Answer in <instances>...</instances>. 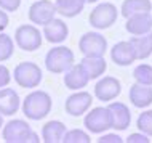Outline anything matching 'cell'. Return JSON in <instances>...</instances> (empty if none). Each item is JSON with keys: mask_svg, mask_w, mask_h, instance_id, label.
Returning a JSON list of instances; mask_svg holds the SVG:
<instances>
[{"mask_svg": "<svg viewBox=\"0 0 152 143\" xmlns=\"http://www.w3.org/2000/svg\"><path fill=\"white\" fill-rule=\"evenodd\" d=\"M69 35V27L63 19L53 18L43 26V37L50 43H63Z\"/></svg>", "mask_w": 152, "mask_h": 143, "instance_id": "cell-13", "label": "cell"}, {"mask_svg": "<svg viewBox=\"0 0 152 143\" xmlns=\"http://www.w3.org/2000/svg\"><path fill=\"white\" fill-rule=\"evenodd\" d=\"M126 32L131 35H142L152 31V15L151 13H138L126 18L125 24Z\"/></svg>", "mask_w": 152, "mask_h": 143, "instance_id": "cell-14", "label": "cell"}, {"mask_svg": "<svg viewBox=\"0 0 152 143\" xmlns=\"http://www.w3.org/2000/svg\"><path fill=\"white\" fill-rule=\"evenodd\" d=\"M118 18L117 13V7L114 3L104 2L96 5L90 13V24L94 27V29H107L112 24H115Z\"/></svg>", "mask_w": 152, "mask_h": 143, "instance_id": "cell-7", "label": "cell"}, {"mask_svg": "<svg viewBox=\"0 0 152 143\" xmlns=\"http://www.w3.org/2000/svg\"><path fill=\"white\" fill-rule=\"evenodd\" d=\"M21 7V0H0V8L3 11H16Z\"/></svg>", "mask_w": 152, "mask_h": 143, "instance_id": "cell-28", "label": "cell"}, {"mask_svg": "<svg viewBox=\"0 0 152 143\" xmlns=\"http://www.w3.org/2000/svg\"><path fill=\"white\" fill-rule=\"evenodd\" d=\"M90 79L88 76L85 74L83 68L80 64H72L67 71L64 72V85L69 88V90H80V88H85L88 85Z\"/></svg>", "mask_w": 152, "mask_h": 143, "instance_id": "cell-17", "label": "cell"}, {"mask_svg": "<svg viewBox=\"0 0 152 143\" xmlns=\"http://www.w3.org/2000/svg\"><path fill=\"white\" fill-rule=\"evenodd\" d=\"M15 82L23 88H35L39 87L43 79V72L39 64L32 63V61H23L13 71Z\"/></svg>", "mask_w": 152, "mask_h": 143, "instance_id": "cell-4", "label": "cell"}, {"mask_svg": "<svg viewBox=\"0 0 152 143\" xmlns=\"http://www.w3.org/2000/svg\"><path fill=\"white\" fill-rule=\"evenodd\" d=\"M128 143H149V137L142 132H136V133H130L128 138H126Z\"/></svg>", "mask_w": 152, "mask_h": 143, "instance_id": "cell-30", "label": "cell"}, {"mask_svg": "<svg viewBox=\"0 0 152 143\" xmlns=\"http://www.w3.org/2000/svg\"><path fill=\"white\" fill-rule=\"evenodd\" d=\"M83 125L90 133H104L106 130L112 129V119L107 106H98L91 111L85 113Z\"/></svg>", "mask_w": 152, "mask_h": 143, "instance_id": "cell-5", "label": "cell"}, {"mask_svg": "<svg viewBox=\"0 0 152 143\" xmlns=\"http://www.w3.org/2000/svg\"><path fill=\"white\" fill-rule=\"evenodd\" d=\"M2 127H3V116L0 114V130H2Z\"/></svg>", "mask_w": 152, "mask_h": 143, "instance_id": "cell-33", "label": "cell"}, {"mask_svg": "<svg viewBox=\"0 0 152 143\" xmlns=\"http://www.w3.org/2000/svg\"><path fill=\"white\" fill-rule=\"evenodd\" d=\"M63 143H90L91 138H90V133L85 132L82 129H71L66 130L63 135Z\"/></svg>", "mask_w": 152, "mask_h": 143, "instance_id": "cell-24", "label": "cell"}, {"mask_svg": "<svg viewBox=\"0 0 152 143\" xmlns=\"http://www.w3.org/2000/svg\"><path fill=\"white\" fill-rule=\"evenodd\" d=\"M79 50L83 56H104L107 40L99 32H85L79 40Z\"/></svg>", "mask_w": 152, "mask_h": 143, "instance_id": "cell-8", "label": "cell"}, {"mask_svg": "<svg viewBox=\"0 0 152 143\" xmlns=\"http://www.w3.org/2000/svg\"><path fill=\"white\" fill-rule=\"evenodd\" d=\"M109 113H110V119H112V129L114 130H126L131 124V113L130 108L122 101H110L107 106Z\"/></svg>", "mask_w": 152, "mask_h": 143, "instance_id": "cell-12", "label": "cell"}, {"mask_svg": "<svg viewBox=\"0 0 152 143\" xmlns=\"http://www.w3.org/2000/svg\"><path fill=\"white\" fill-rule=\"evenodd\" d=\"M94 2H99V0H85V3H94Z\"/></svg>", "mask_w": 152, "mask_h": 143, "instance_id": "cell-34", "label": "cell"}, {"mask_svg": "<svg viewBox=\"0 0 152 143\" xmlns=\"http://www.w3.org/2000/svg\"><path fill=\"white\" fill-rule=\"evenodd\" d=\"M11 80V74H10V69H8L5 64L0 63V88L7 87Z\"/></svg>", "mask_w": 152, "mask_h": 143, "instance_id": "cell-29", "label": "cell"}, {"mask_svg": "<svg viewBox=\"0 0 152 143\" xmlns=\"http://www.w3.org/2000/svg\"><path fill=\"white\" fill-rule=\"evenodd\" d=\"M51 97L43 90H34L29 95H26L23 101V113L27 119L40 121L47 117L51 111Z\"/></svg>", "mask_w": 152, "mask_h": 143, "instance_id": "cell-1", "label": "cell"}, {"mask_svg": "<svg viewBox=\"0 0 152 143\" xmlns=\"http://www.w3.org/2000/svg\"><path fill=\"white\" fill-rule=\"evenodd\" d=\"M98 142L99 143H122L123 140L117 133H104V135H101L98 138Z\"/></svg>", "mask_w": 152, "mask_h": 143, "instance_id": "cell-31", "label": "cell"}, {"mask_svg": "<svg viewBox=\"0 0 152 143\" xmlns=\"http://www.w3.org/2000/svg\"><path fill=\"white\" fill-rule=\"evenodd\" d=\"M2 137L7 143H39L40 137L23 119H13L3 127Z\"/></svg>", "mask_w": 152, "mask_h": 143, "instance_id": "cell-2", "label": "cell"}, {"mask_svg": "<svg viewBox=\"0 0 152 143\" xmlns=\"http://www.w3.org/2000/svg\"><path fill=\"white\" fill-rule=\"evenodd\" d=\"M15 52V42L8 34L0 32V63L10 60Z\"/></svg>", "mask_w": 152, "mask_h": 143, "instance_id": "cell-25", "label": "cell"}, {"mask_svg": "<svg viewBox=\"0 0 152 143\" xmlns=\"http://www.w3.org/2000/svg\"><path fill=\"white\" fill-rule=\"evenodd\" d=\"M136 127L139 132L146 133L147 137H152V109L142 111L136 121Z\"/></svg>", "mask_w": 152, "mask_h": 143, "instance_id": "cell-27", "label": "cell"}, {"mask_svg": "<svg viewBox=\"0 0 152 143\" xmlns=\"http://www.w3.org/2000/svg\"><path fill=\"white\" fill-rule=\"evenodd\" d=\"M110 58L117 66H130L131 63L136 61L134 50L128 40H122V42L115 43L110 50Z\"/></svg>", "mask_w": 152, "mask_h": 143, "instance_id": "cell-16", "label": "cell"}, {"mask_svg": "<svg viewBox=\"0 0 152 143\" xmlns=\"http://www.w3.org/2000/svg\"><path fill=\"white\" fill-rule=\"evenodd\" d=\"M66 132V125L61 121H48L42 127V140L45 143H59Z\"/></svg>", "mask_w": 152, "mask_h": 143, "instance_id": "cell-22", "label": "cell"}, {"mask_svg": "<svg viewBox=\"0 0 152 143\" xmlns=\"http://www.w3.org/2000/svg\"><path fill=\"white\" fill-rule=\"evenodd\" d=\"M128 98L131 105L136 108H147L152 105V85H144L134 82L130 87Z\"/></svg>", "mask_w": 152, "mask_h": 143, "instance_id": "cell-18", "label": "cell"}, {"mask_svg": "<svg viewBox=\"0 0 152 143\" xmlns=\"http://www.w3.org/2000/svg\"><path fill=\"white\" fill-rule=\"evenodd\" d=\"M74 61H75V56H74V52L71 48L58 45L48 50L47 56H45V68L51 74H64L74 64Z\"/></svg>", "mask_w": 152, "mask_h": 143, "instance_id": "cell-3", "label": "cell"}, {"mask_svg": "<svg viewBox=\"0 0 152 143\" xmlns=\"http://www.w3.org/2000/svg\"><path fill=\"white\" fill-rule=\"evenodd\" d=\"M8 23H10V18H8L7 11H3L2 8H0V32H2L3 29H7Z\"/></svg>", "mask_w": 152, "mask_h": 143, "instance_id": "cell-32", "label": "cell"}, {"mask_svg": "<svg viewBox=\"0 0 152 143\" xmlns=\"http://www.w3.org/2000/svg\"><path fill=\"white\" fill-rule=\"evenodd\" d=\"M29 19L32 24L45 26L48 21H51L56 15L55 3L51 0H35L29 8Z\"/></svg>", "mask_w": 152, "mask_h": 143, "instance_id": "cell-11", "label": "cell"}, {"mask_svg": "<svg viewBox=\"0 0 152 143\" xmlns=\"http://www.w3.org/2000/svg\"><path fill=\"white\" fill-rule=\"evenodd\" d=\"M122 92V84L117 77L112 76H104L94 85V97L99 101H112L120 95Z\"/></svg>", "mask_w": 152, "mask_h": 143, "instance_id": "cell-10", "label": "cell"}, {"mask_svg": "<svg viewBox=\"0 0 152 143\" xmlns=\"http://www.w3.org/2000/svg\"><path fill=\"white\" fill-rule=\"evenodd\" d=\"M128 42L133 47L136 60H146L152 55V31L142 35H134Z\"/></svg>", "mask_w": 152, "mask_h": 143, "instance_id": "cell-20", "label": "cell"}, {"mask_svg": "<svg viewBox=\"0 0 152 143\" xmlns=\"http://www.w3.org/2000/svg\"><path fill=\"white\" fill-rule=\"evenodd\" d=\"M80 66L83 68L88 79L91 80L104 74L107 69V63H106L104 56H83V60L80 61Z\"/></svg>", "mask_w": 152, "mask_h": 143, "instance_id": "cell-19", "label": "cell"}, {"mask_svg": "<svg viewBox=\"0 0 152 143\" xmlns=\"http://www.w3.org/2000/svg\"><path fill=\"white\" fill-rule=\"evenodd\" d=\"M120 11L123 18H128V16L138 13H151L152 2L151 0H123Z\"/></svg>", "mask_w": 152, "mask_h": 143, "instance_id": "cell-23", "label": "cell"}, {"mask_svg": "<svg viewBox=\"0 0 152 143\" xmlns=\"http://www.w3.org/2000/svg\"><path fill=\"white\" fill-rule=\"evenodd\" d=\"M19 106H21V100L15 88H0V114L2 116H13L18 113Z\"/></svg>", "mask_w": 152, "mask_h": 143, "instance_id": "cell-15", "label": "cell"}, {"mask_svg": "<svg viewBox=\"0 0 152 143\" xmlns=\"http://www.w3.org/2000/svg\"><path fill=\"white\" fill-rule=\"evenodd\" d=\"M43 34L37 29L34 24H23L15 32V42L24 52H35L42 47Z\"/></svg>", "mask_w": 152, "mask_h": 143, "instance_id": "cell-6", "label": "cell"}, {"mask_svg": "<svg viewBox=\"0 0 152 143\" xmlns=\"http://www.w3.org/2000/svg\"><path fill=\"white\" fill-rule=\"evenodd\" d=\"M91 103H93L91 93L85 90H75V93L67 97V100L64 103V109L69 116L79 117V116H83L91 108Z\"/></svg>", "mask_w": 152, "mask_h": 143, "instance_id": "cell-9", "label": "cell"}, {"mask_svg": "<svg viewBox=\"0 0 152 143\" xmlns=\"http://www.w3.org/2000/svg\"><path fill=\"white\" fill-rule=\"evenodd\" d=\"M56 13L64 18H75L85 8V0H55Z\"/></svg>", "mask_w": 152, "mask_h": 143, "instance_id": "cell-21", "label": "cell"}, {"mask_svg": "<svg viewBox=\"0 0 152 143\" xmlns=\"http://www.w3.org/2000/svg\"><path fill=\"white\" fill-rule=\"evenodd\" d=\"M133 77L138 84H144V85H152V66L151 64H139L134 68Z\"/></svg>", "mask_w": 152, "mask_h": 143, "instance_id": "cell-26", "label": "cell"}]
</instances>
